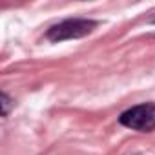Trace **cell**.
<instances>
[{
    "label": "cell",
    "mask_w": 155,
    "mask_h": 155,
    "mask_svg": "<svg viewBox=\"0 0 155 155\" xmlns=\"http://www.w3.org/2000/svg\"><path fill=\"white\" fill-rule=\"evenodd\" d=\"M99 20L93 18H68L55 26H51L46 31V38L53 44L64 42V40H75V38H84L91 35L99 28Z\"/></svg>",
    "instance_id": "1"
},
{
    "label": "cell",
    "mask_w": 155,
    "mask_h": 155,
    "mask_svg": "<svg viewBox=\"0 0 155 155\" xmlns=\"http://www.w3.org/2000/svg\"><path fill=\"white\" fill-rule=\"evenodd\" d=\"M0 104H2V117L6 119L9 113V108H11V99L8 97L6 91H2V95H0Z\"/></svg>",
    "instance_id": "3"
},
{
    "label": "cell",
    "mask_w": 155,
    "mask_h": 155,
    "mask_svg": "<svg viewBox=\"0 0 155 155\" xmlns=\"http://www.w3.org/2000/svg\"><path fill=\"white\" fill-rule=\"evenodd\" d=\"M119 124L140 133L155 131V102H142L128 108L119 115Z\"/></svg>",
    "instance_id": "2"
}]
</instances>
